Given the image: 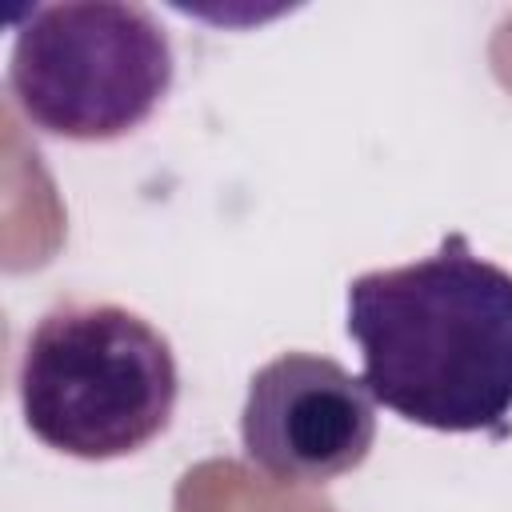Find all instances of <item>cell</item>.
<instances>
[{"mask_svg": "<svg viewBox=\"0 0 512 512\" xmlns=\"http://www.w3.org/2000/svg\"><path fill=\"white\" fill-rule=\"evenodd\" d=\"M372 400L432 432H512V272L448 232L436 252L348 284Z\"/></svg>", "mask_w": 512, "mask_h": 512, "instance_id": "1", "label": "cell"}, {"mask_svg": "<svg viewBox=\"0 0 512 512\" xmlns=\"http://www.w3.org/2000/svg\"><path fill=\"white\" fill-rule=\"evenodd\" d=\"M16 396L28 432L76 460H116L152 444L176 412L168 336L124 304H56L24 340Z\"/></svg>", "mask_w": 512, "mask_h": 512, "instance_id": "2", "label": "cell"}, {"mask_svg": "<svg viewBox=\"0 0 512 512\" xmlns=\"http://www.w3.org/2000/svg\"><path fill=\"white\" fill-rule=\"evenodd\" d=\"M176 56L144 4H32L8 52V96L56 140L104 144L136 132L168 96Z\"/></svg>", "mask_w": 512, "mask_h": 512, "instance_id": "3", "label": "cell"}, {"mask_svg": "<svg viewBox=\"0 0 512 512\" xmlns=\"http://www.w3.org/2000/svg\"><path fill=\"white\" fill-rule=\"evenodd\" d=\"M376 440V400L360 376L320 352H284L252 372L240 444L276 484H328L360 468Z\"/></svg>", "mask_w": 512, "mask_h": 512, "instance_id": "4", "label": "cell"}]
</instances>
